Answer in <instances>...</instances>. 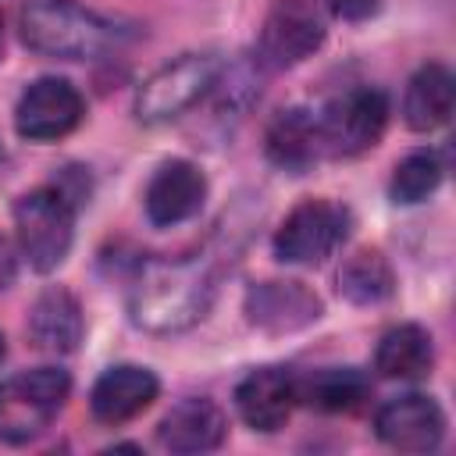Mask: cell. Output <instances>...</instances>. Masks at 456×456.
<instances>
[{
  "instance_id": "21",
  "label": "cell",
  "mask_w": 456,
  "mask_h": 456,
  "mask_svg": "<svg viewBox=\"0 0 456 456\" xmlns=\"http://www.w3.org/2000/svg\"><path fill=\"white\" fill-rule=\"evenodd\" d=\"M392 289H395L392 267L378 249H356L338 267V292L356 306L385 303L392 296Z\"/></svg>"
},
{
  "instance_id": "6",
  "label": "cell",
  "mask_w": 456,
  "mask_h": 456,
  "mask_svg": "<svg viewBox=\"0 0 456 456\" xmlns=\"http://www.w3.org/2000/svg\"><path fill=\"white\" fill-rule=\"evenodd\" d=\"M385 125H388V100H385V93L374 89V86H353V89L335 96L317 114L321 153L356 157V153L378 146Z\"/></svg>"
},
{
  "instance_id": "22",
  "label": "cell",
  "mask_w": 456,
  "mask_h": 456,
  "mask_svg": "<svg viewBox=\"0 0 456 456\" xmlns=\"http://www.w3.org/2000/svg\"><path fill=\"white\" fill-rule=\"evenodd\" d=\"M438 182H442V160L431 150H417L395 164L388 192L395 203H420L438 189Z\"/></svg>"
},
{
  "instance_id": "18",
  "label": "cell",
  "mask_w": 456,
  "mask_h": 456,
  "mask_svg": "<svg viewBox=\"0 0 456 456\" xmlns=\"http://www.w3.org/2000/svg\"><path fill=\"white\" fill-rule=\"evenodd\" d=\"M267 157L285 171H306L321 157L317 118L303 107H285L267 125Z\"/></svg>"
},
{
  "instance_id": "9",
  "label": "cell",
  "mask_w": 456,
  "mask_h": 456,
  "mask_svg": "<svg viewBox=\"0 0 456 456\" xmlns=\"http://www.w3.org/2000/svg\"><path fill=\"white\" fill-rule=\"evenodd\" d=\"M324 43V21L306 0H274L260 28V61L267 68H292Z\"/></svg>"
},
{
  "instance_id": "3",
  "label": "cell",
  "mask_w": 456,
  "mask_h": 456,
  "mask_svg": "<svg viewBox=\"0 0 456 456\" xmlns=\"http://www.w3.org/2000/svg\"><path fill=\"white\" fill-rule=\"evenodd\" d=\"M14 239L28 267L43 274L61 267L75 239V200L57 182L28 189L14 203Z\"/></svg>"
},
{
  "instance_id": "25",
  "label": "cell",
  "mask_w": 456,
  "mask_h": 456,
  "mask_svg": "<svg viewBox=\"0 0 456 456\" xmlns=\"http://www.w3.org/2000/svg\"><path fill=\"white\" fill-rule=\"evenodd\" d=\"M4 353H7V346H4V335H0V360H4Z\"/></svg>"
},
{
  "instance_id": "23",
  "label": "cell",
  "mask_w": 456,
  "mask_h": 456,
  "mask_svg": "<svg viewBox=\"0 0 456 456\" xmlns=\"http://www.w3.org/2000/svg\"><path fill=\"white\" fill-rule=\"evenodd\" d=\"M321 4L342 21H363L381 7V0H321Z\"/></svg>"
},
{
  "instance_id": "16",
  "label": "cell",
  "mask_w": 456,
  "mask_h": 456,
  "mask_svg": "<svg viewBox=\"0 0 456 456\" xmlns=\"http://www.w3.org/2000/svg\"><path fill=\"white\" fill-rule=\"evenodd\" d=\"M82 306L68 289H46L28 314V338L43 353H75L82 342Z\"/></svg>"
},
{
  "instance_id": "20",
  "label": "cell",
  "mask_w": 456,
  "mask_h": 456,
  "mask_svg": "<svg viewBox=\"0 0 456 456\" xmlns=\"http://www.w3.org/2000/svg\"><path fill=\"white\" fill-rule=\"evenodd\" d=\"M370 392V381L356 370V367H324L314 370L310 378H296V395L324 413H349L356 406H363Z\"/></svg>"
},
{
  "instance_id": "24",
  "label": "cell",
  "mask_w": 456,
  "mask_h": 456,
  "mask_svg": "<svg viewBox=\"0 0 456 456\" xmlns=\"http://www.w3.org/2000/svg\"><path fill=\"white\" fill-rule=\"evenodd\" d=\"M14 274H18V256H14V246H11V242L0 235V292H4V289H11Z\"/></svg>"
},
{
  "instance_id": "4",
  "label": "cell",
  "mask_w": 456,
  "mask_h": 456,
  "mask_svg": "<svg viewBox=\"0 0 456 456\" xmlns=\"http://www.w3.org/2000/svg\"><path fill=\"white\" fill-rule=\"evenodd\" d=\"M71 395V378L61 367H32L0 381V438L11 445L32 442L50 428Z\"/></svg>"
},
{
  "instance_id": "13",
  "label": "cell",
  "mask_w": 456,
  "mask_h": 456,
  "mask_svg": "<svg viewBox=\"0 0 456 456\" xmlns=\"http://www.w3.org/2000/svg\"><path fill=\"white\" fill-rule=\"evenodd\" d=\"M299 403L296 395V378L285 367H256L249 370L239 388H235V410L253 431H278L292 417V406Z\"/></svg>"
},
{
  "instance_id": "10",
  "label": "cell",
  "mask_w": 456,
  "mask_h": 456,
  "mask_svg": "<svg viewBox=\"0 0 456 456\" xmlns=\"http://www.w3.org/2000/svg\"><path fill=\"white\" fill-rule=\"evenodd\" d=\"M374 431L385 445L399 452H431L445 435V413L431 395L410 392V395L388 399L378 410Z\"/></svg>"
},
{
  "instance_id": "14",
  "label": "cell",
  "mask_w": 456,
  "mask_h": 456,
  "mask_svg": "<svg viewBox=\"0 0 456 456\" xmlns=\"http://www.w3.org/2000/svg\"><path fill=\"white\" fill-rule=\"evenodd\" d=\"M157 392H160V385H157L153 370L135 367V363H118L96 378V385L89 392V410L100 424L118 428V424L139 417L142 410H150Z\"/></svg>"
},
{
  "instance_id": "7",
  "label": "cell",
  "mask_w": 456,
  "mask_h": 456,
  "mask_svg": "<svg viewBox=\"0 0 456 456\" xmlns=\"http://www.w3.org/2000/svg\"><path fill=\"white\" fill-rule=\"evenodd\" d=\"M349 235V214L331 200H303L274 232V256L281 264L314 267L328 260Z\"/></svg>"
},
{
  "instance_id": "17",
  "label": "cell",
  "mask_w": 456,
  "mask_h": 456,
  "mask_svg": "<svg viewBox=\"0 0 456 456\" xmlns=\"http://www.w3.org/2000/svg\"><path fill=\"white\" fill-rule=\"evenodd\" d=\"M456 103V82L445 64H424L403 96V118L413 132H435L449 121Z\"/></svg>"
},
{
  "instance_id": "5",
  "label": "cell",
  "mask_w": 456,
  "mask_h": 456,
  "mask_svg": "<svg viewBox=\"0 0 456 456\" xmlns=\"http://www.w3.org/2000/svg\"><path fill=\"white\" fill-rule=\"evenodd\" d=\"M221 75V61L214 53H182L157 68L135 93V118L142 125H164L182 118L192 103H200Z\"/></svg>"
},
{
  "instance_id": "11",
  "label": "cell",
  "mask_w": 456,
  "mask_h": 456,
  "mask_svg": "<svg viewBox=\"0 0 456 456\" xmlns=\"http://www.w3.org/2000/svg\"><path fill=\"white\" fill-rule=\"evenodd\" d=\"M207 200V178L192 160H164L146 185V217L157 228H175L200 214Z\"/></svg>"
},
{
  "instance_id": "15",
  "label": "cell",
  "mask_w": 456,
  "mask_h": 456,
  "mask_svg": "<svg viewBox=\"0 0 456 456\" xmlns=\"http://www.w3.org/2000/svg\"><path fill=\"white\" fill-rule=\"evenodd\" d=\"M228 417L214 399H182L157 428V438L171 452H210L224 442Z\"/></svg>"
},
{
  "instance_id": "2",
  "label": "cell",
  "mask_w": 456,
  "mask_h": 456,
  "mask_svg": "<svg viewBox=\"0 0 456 456\" xmlns=\"http://www.w3.org/2000/svg\"><path fill=\"white\" fill-rule=\"evenodd\" d=\"M28 50L61 61H93L121 43V28L75 0H28L18 14Z\"/></svg>"
},
{
  "instance_id": "26",
  "label": "cell",
  "mask_w": 456,
  "mask_h": 456,
  "mask_svg": "<svg viewBox=\"0 0 456 456\" xmlns=\"http://www.w3.org/2000/svg\"><path fill=\"white\" fill-rule=\"evenodd\" d=\"M0 46H4V36H0Z\"/></svg>"
},
{
  "instance_id": "1",
  "label": "cell",
  "mask_w": 456,
  "mask_h": 456,
  "mask_svg": "<svg viewBox=\"0 0 456 456\" xmlns=\"http://www.w3.org/2000/svg\"><path fill=\"white\" fill-rule=\"evenodd\" d=\"M214 292V274L200 260H142L128 289V314L153 335H175L207 317Z\"/></svg>"
},
{
  "instance_id": "8",
  "label": "cell",
  "mask_w": 456,
  "mask_h": 456,
  "mask_svg": "<svg viewBox=\"0 0 456 456\" xmlns=\"http://www.w3.org/2000/svg\"><path fill=\"white\" fill-rule=\"evenodd\" d=\"M82 114H86L82 93L68 78L46 75V78H36L18 96L14 128L28 142H53V139H64L68 132H75Z\"/></svg>"
},
{
  "instance_id": "12",
  "label": "cell",
  "mask_w": 456,
  "mask_h": 456,
  "mask_svg": "<svg viewBox=\"0 0 456 456\" xmlns=\"http://www.w3.org/2000/svg\"><path fill=\"white\" fill-rule=\"evenodd\" d=\"M246 317L253 328L285 335L321 317V299L303 281H260L246 292Z\"/></svg>"
},
{
  "instance_id": "19",
  "label": "cell",
  "mask_w": 456,
  "mask_h": 456,
  "mask_svg": "<svg viewBox=\"0 0 456 456\" xmlns=\"http://www.w3.org/2000/svg\"><path fill=\"white\" fill-rule=\"evenodd\" d=\"M431 363H435L431 335L420 324L388 328L374 349V370L392 381H417L431 374Z\"/></svg>"
}]
</instances>
